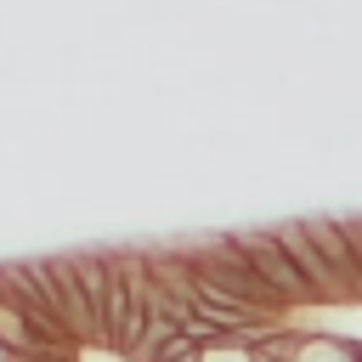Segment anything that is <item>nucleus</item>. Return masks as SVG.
Wrapping results in <instances>:
<instances>
[{
	"label": "nucleus",
	"mask_w": 362,
	"mask_h": 362,
	"mask_svg": "<svg viewBox=\"0 0 362 362\" xmlns=\"http://www.w3.org/2000/svg\"><path fill=\"white\" fill-rule=\"evenodd\" d=\"M0 362H17V356H11V351H6V345H0Z\"/></svg>",
	"instance_id": "7"
},
{
	"label": "nucleus",
	"mask_w": 362,
	"mask_h": 362,
	"mask_svg": "<svg viewBox=\"0 0 362 362\" xmlns=\"http://www.w3.org/2000/svg\"><path fill=\"white\" fill-rule=\"evenodd\" d=\"M198 362H255V345L243 334H215L198 345Z\"/></svg>",
	"instance_id": "5"
},
{
	"label": "nucleus",
	"mask_w": 362,
	"mask_h": 362,
	"mask_svg": "<svg viewBox=\"0 0 362 362\" xmlns=\"http://www.w3.org/2000/svg\"><path fill=\"white\" fill-rule=\"evenodd\" d=\"M238 243H243V255H249L255 277L266 283V294L277 300V311H300V305H317V294H311L305 272L294 266L288 243L277 238V226H260V232H238Z\"/></svg>",
	"instance_id": "3"
},
{
	"label": "nucleus",
	"mask_w": 362,
	"mask_h": 362,
	"mask_svg": "<svg viewBox=\"0 0 362 362\" xmlns=\"http://www.w3.org/2000/svg\"><path fill=\"white\" fill-rule=\"evenodd\" d=\"M288 362H362V339H345L334 328H300Z\"/></svg>",
	"instance_id": "4"
},
{
	"label": "nucleus",
	"mask_w": 362,
	"mask_h": 362,
	"mask_svg": "<svg viewBox=\"0 0 362 362\" xmlns=\"http://www.w3.org/2000/svg\"><path fill=\"white\" fill-rule=\"evenodd\" d=\"M51 272L62 283V300H68V322H74V339L79 351L107 339V249H74V255H51Z\"/></svg>",
	"instance_id": "2"
},
{
	"label": "nucleus",
	"mask_w": 362,
	"mask_h": 362,
	"mask_svg": "<svg viewBox=\"0 0 362 362\" xmlns=\"http://www.w3.org/2000/svg\"><path fill=\"white\" fill-rule=\"evenodd\" d=\"M147 311H153V277H147L141 249H107V339H102V351L130 362V351L147 328Z\"/></svg>",
	"instance_id": "1"
},
{
	"label": "nucleus",
	"mask_w": 362,
	"mask_h": 362,
	"mask_svg": "<svg viewBox=\"0 0 362 362\" xmlns=\"http://www.w3.org/2000/svg\"><path fill=\"white\" fill-rule=\"evenodd\" d=\"M345 232V249H351V272H356V294H362V215H345L339 221Z\"/></svg>",
	"instance_id": "6"
}]
</instances>
